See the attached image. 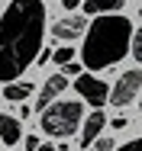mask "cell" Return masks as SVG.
<instances>
[{
    "label": "cell",
    "instance_id": "cell-1",
    "mask_svg": "<svg viewBox=\"0 0 142 151\" xmlns=\"http://www.w3.org/2000/svg\"><path fill=\"white\" fill-rule=\"evenodd\" d=\"M45 6L42 0H13L0 16V81L13 84L42 52Z\"/></svg>",
    "mask_w": 142,
    "mask_h": 151
},
{
    "label": "cell",
    "instance_id": "cell-2",
    "mask_svg": "<svg viewBox=\"0 0 142 151\" xmlns=\"http://www.w3.org/2000/svg\"><path fill=\"white\" fill-rule=\"evenodd\" d=\"M133 23L126 16H94L90 19V29L84 35V48H81V58H84L87 71H103L116 61H123L129 55V39H133Z\"/></svg>",
    "mask_w": 142,
    "mask_h": 151
},
{
    "label": "cell",
    "instance_id": "cell-3",
    "mask_svg": "<svg viewBox=\"0 0 142 151\" xmlns=\"http://www.w3.org/2000/svg\"><path fill=\"white\" fill-rule=\"evenodd\" d=\"M84 116V106L81 103H71V100H55L42 109V132L52 135V138H68L71 132H78Z\"/></svg>",
    "mask_w": 142,
    "mask_h": 151
},
{
    "label": "cell",
    "instance_id": "cell-4",
    "mask_svg": "<svg viewBox=\"0 0 142 151\" xmlns=\"http://www.w3.org/2000/svg\"><path fill=\"white\" fill-rule=\"evenodd\" d=\"M139 87H142V71L139 68H133V71H126L119 81H116L113 93H110V100H113V106H129L136 96H139Z\"/></svg>",
    "mask_w": 142,
    "mask_h": 151
},
{
    "label": "cell",
    "instance_id": "cell-5",
    "mask_svg": "<svg viewBox=\"0 0 142 151\" xmlns=\"http://www.w3.org/2000/svg\"><path fill=\"white\" fill-rule=\"evenodd\" d=\"M74 90L81 93V100H87L90 106H103V103H107V96H110L107 84H103V81H97V77H90V74H81V77L74 81Z\"/></svg>",
    "mask_w": 142,
    "mask_h": 151
},
{
    "label": "cell",
    "instance_id": "cell-6",
    "mask_svg": "<svg viewBox=\"0 0 142 151\" xmlns=\"http://www.w3.org/2000/svg\"><path fill=\"white\" fill-rule=\"evenodd\" d=\"M84 29H87V19H84V16H61L55 26H52L55 39H61V42H68V39H78Z\"/></svg>",
    "mask_w": 142,
    "mask_h": 151
},
{
    "label": "cell",
    "instance_id": "cell-7",
    "mask_svg": "<svg viewBox=\"0 0 142 151\" xmlns=\"http://www.w3.org/2000/svg\"><path fill=\"white\" fill-rule=\"evenodd\" d=\"M65 84H68V81H65V74H52V77L42 84V90H39V103H36V106H39V109H45L49 103H55V96L65 90Z\"/></svg>",
    "mask_w": 142,
    "mask_h": 151
},
{
    "label": "cell",
    "instance_id": "cell-8",
    "mask_svg": "<svg viewBox=\"0 0 142 151\" xmlns=\"http://www.w3.org/2000/svg\"><path fill=\"white\" fill-rule=\"evenodd\" d=\"M103 125H107L103 113L94 109V113L87 116V122H84V132H81V148H90V142H97V135L103 132Z\"/></svg>",
    "mask_w": 142,
    "mask_h": 151
},
{
    "label": "cell",
    "instance_id": "cell-9",
    "mask_svg": "<svg viewBox=\"0 0 142 151\" xmlns=\"http://www.w3.org/2000/svg\"><path fill=\"white\" fill-rule=\"evenodd\" d=\"M0 142H3V145H16V142H23V125H20V119L0 113Z\"/></svg>",
    "mask_w": 142,
    "mask_h": 151
},
{
    "label": "cell",
    "instance_id": "cell-10",
    "mask_svg": "<svg viewBox=\"0 0 142 151\" xmlns=\"http://www.w3.org/2000/svg\"><path fill=\"white\" fill-rule=\"evenodd\" d=\"M81 6L87 16H113V13H119L123 0H84Z\"/></svg>",
    "mask_w": 142,
    "mask_h": 151
},
{
    "label": "cell",
    "instance_id": "cell-11",
    "mask_svg": "<svg viewBox=\"0 0 142 151\" xmlns=\"http://www.w3.org/2000/svg\"><path fill=\"white\" fill-rule=\"evenodd\" d=\"M29 93H32V84H7L3 87V100H26Z\"/></svg>",
    "mask_w": 142,
    "mask_h": 151
},
{
    "label": "cell",
    "instance_id": "cell-12",
    "mask_svg": "<svg viewBox=\"0 0 142 151\" xmlns=\"http://www.w3.org/2000/svg\"><path fill=\"white\" fill-rule=\"evenodd\" d=\"M52 58H55V64H61V68H65L68 61L74 58V48H68V45H65V48H58V52H52Z\"/></svg>",
    "mask_w": 142,
    "mask_h": 151
},
{
    "label": "cell",
    "instance_id": "cell-13",
    "mask_svg": "<svg viewBox=\"0 0 142 151\" xmlns=\"http://www.w3.org/2000/svg\"><path fill=\"white\" fill-rule=\"evenodd\" d=\"M129 52H133V58L142 61V35L139 32H133V39H129Z\"/></svg>",
    "mask_w": 142,
    "mask_h": 151
},
{
    "label": "cell",
    "instance_id": "cell-14",
    "mask_svg": "<svg viewBox=\"0 0 142 151\" xmlns=\"http://www.w3.org/2000/svg\"><path fill=\"white\" fill-rule=\"evenodd\" d=\"M23 145H26V151H36V148H39V138H36V135H26Z\"/></svg>",
    "mask_w": 142,
    "mask_h": 151
},
{
    "label": "cell",
    "instance_id": "cell-15",
    "mask_svg": "<svg viewBox=\"0 0 142 151\" xmlns=\"http://www.w3.org/2000/svg\"><path fill=\"white\" fill-rule=\"evenodd\" d=\"M119 151H142V142H139V138H133V142H126Z\"/></svg>",
    "mask_w": 142,
    "mask_h": 151
},
{
    "label": "cell",
    "instance_id": "cell-16",
    "mask_svg": "<svg viewBox=\"0 0 142 151\" xmlns=\"http://www.w3.org/2000/svg\"><path fill=\"white\" fill-rule=\"evenodd\" d=\"M97 151H113V142L110 138H97Z\"/></svg>",
    "mask_w": 142,
    "mask_h": 151
},
{
    "label": "cell",
    "instance_id": "cell-17",
    "mask_svg": "<svg viewBox=\"0 0 142 151\" xmlns=\"http://www.w3.org/2000/svg\"><path fill=\"white\" fill-rule=\"evenodd\" d=\"M61 71H65V74H71V77H74V74H78V71H81V68H78V64H74V61H68V64H65V68H61Z\"/></svg>",
    "mask_w": 142,
    "mask_h": 151
},
{
    "label": "cell",
    "instance_id": "cell-18",
    "mask_svg": "<svg viewBox=\"0 0 142 151\" xmlns=\"http://www.w3.org/2000/svg\"><path fill=\"white\" fill-rule=\"evenodd\" d=\"M61 6L65 10H74V6H81V0H61Z\"/></svg>",
    "mask_w": 142,
    "mask_h": 151
},
{
    "label": "cell",
    "instance_id": "cell-19",
    "mask_svg": "<svg viewBox=\"0 0 142 151\" xmlns=\"http://www.w3.org/2000/svg\"><path fill=\"white\" fill-rule=\"evenodd\" d=\"M36 151H58V148H55V145H39Z\"/></svg>",
    "mask_w": 142,
    "mask_h": 151
}]
</instances>
